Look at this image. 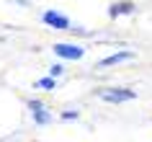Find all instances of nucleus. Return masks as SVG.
I'll list each match as a JSON object with an SVG mask.
<instances>
[{"label":"nucleus","instance_id":"f257e3e1","mask_svg":"<svg viewBox=\"0 0 152 142\" xmlns=\"http://www.w3.org/2000/svg\"><path fill=\"white\" fill-rule=\"evenodd\" d=\"M98 96L108 103H121V101H132L134 90H129V88H103V90H98Z\"/></svg>","mask_w":152,"mask_h":142},{"label":"nucleus","instance_id":"f03ea898","mask_svg":"<svg viewBox=\"0 0 152 142\" xmlns=\"http://www.w3.org/2000/svg\"><path fill=\"white\" fill-rule=\"evenodd\" d=\"M41 21L47 26H52V29H57V31H72L70 29V18L62 16V13H54V10H47V13L41 16Z\"/></svg>","mask_w":152,"mask_h":142},{"label":"nucleus","instance_id":"7ed1b4c3","mask_svg":"<svg viewBox=\"0 0 152 142\" xmlns=\"http://www.w3.org/2000/svg\"><path fill=\"white\" fill-rule=\"evenodd\" d=\"M54 54H59L62 60H80L85 54V49L77 44H54Z\"/></svg>","mask_w":152,"mask_h":142},{"label":"nucleus","instance_id":"20e7f679","mask_svg":"<svg viewBox=\"0 0 152 142\" xmlns=\"http://www.w3.org/2000/svg\"><path fill=\"white\" fill-rule=\"evenodd\" d=\"M28 109H31V116H34L36 124H49L52 121V114H47V109H44L41 101H28Z\"/></svg>","mask_w":152,"mask_h":142},{"label":"nucleus","instance_id":"39448f33","mask_svg":"<svg viewBox=\"0 0 152 142\" xmlns=\"http://www.w3.org/2000/svg\"><path fill=\"white\" fill-rule=\"evenodd\" d=\"M126 60H134V52H116V54L101 60V67H108V65H119V62H126Z\"/></svg>","mask_w":152,"mask_h":142},{"label":"nucleus","instance_id":"423d86ee","mask_svg":"<svg viewBox=\"0 0 152 142\" xmlns=\"http://www.w3.org/2000/svg\"><path fill=\"white\" fill-rule=\"evenodd\" d=\"M132 3H113L111 8H108V16L111 18H116V16H124V13H132Z\"/></svg>","mask_w":152,"mask_h":142},{"label":"nucleus","instance_id":"0eeeda50","mask_svg":"<svg viewBox=\"0 0 152 142\" xmlns=\"http://www.w3.org/2000/svg\"><path fill=\"white\" fill-rule=\"evenodd\" d=\"M36 85H39V88H49V90H54V88H57V80H54V78H41Z\"/></svg>","mask_w":152,"mask_h":142},{"label":"nucleus","instance_id":"6e6552de","mask_svg":"<svg viewBox=\"0 0 152 142\" xmlns=\"http://www.w3.org/2000/svg\"><path fill=\"white\" fill-rule=\"evenodd\" d=\"M62 72H64V67H62V65H52V67H49V75H52V78H59Z\"/></svg>","mask_w":152,"mask_h":142},{"label":"nucleus","instance_id":"1a4fd4ad","mask_svg":"<svg viewBox=\"0 0 152 142\" xmlns=\"http://www.w3.org/2000/svg\"><path fill=\"white\" fill-rule=\"evenodd\" d=\"M62 119H77V111H64Z\"/></svg>","mask_w":152,"mask_h":142}]
</instances>
